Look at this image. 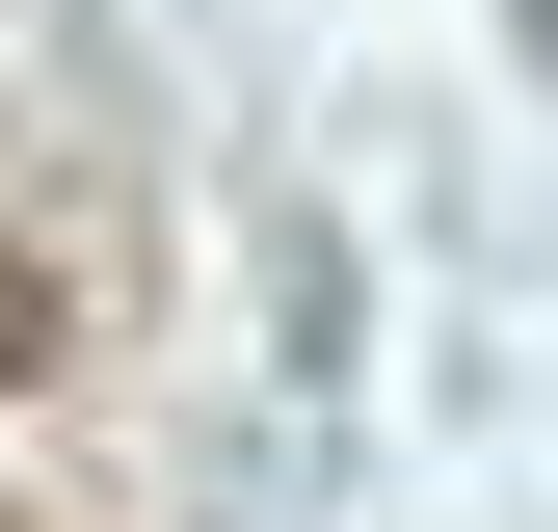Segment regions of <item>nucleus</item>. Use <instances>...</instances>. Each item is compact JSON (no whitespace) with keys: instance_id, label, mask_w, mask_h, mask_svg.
<instances>
[{"instance_id":"obj_1","label":"nucleus","mask_w":558,"mask_h":532,"mask_svg":"<svg viewBox=\"0 0 558 532\" xmlns=\"http://www.w3.org/2000/svg\"><path fill=\"white\" fill-rule=\"evenodd\" d=\"M53 347H81V293H53V266L0 240V373H53Z\"/></svg>"},{"instance_id":"obj_2","label":"nucleus","mask_w":558,"mask_h":532,"mask_svg":"<svg viewBox=\"0 0 558 532\" xmlns=\"http://www.w3.org/2000/svg\"><path fill=\"white\" fill-rule=\"evenodd\" d=\"M532 53H558V0H532Z\"/></svg>"},{"instance_id":"obj_3","label":"nucleus","mask_w":558,"mask_h":532,"mask_svg":"<svg viewBox=\"0 0 558 532\" xmlns=\"http://www.w3.org/2000/svg\"><path fill=\"white\" fill-rule=\"evenodd\" d=\"M0 532H27V506H0Z\"/></svg>"}]
</instances>
